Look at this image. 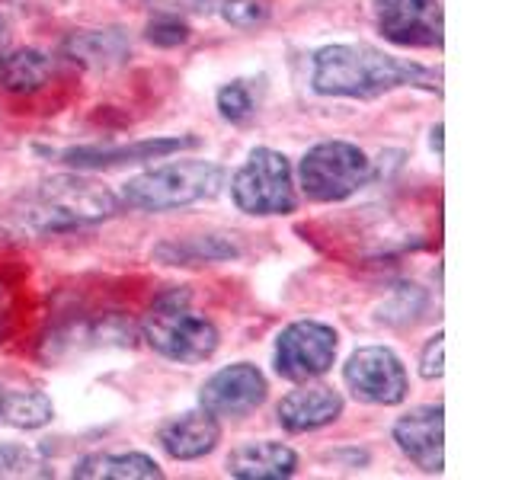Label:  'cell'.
<instances>
[{"label":"cell","mask_w":512,"mask_h":480,"mask_svg":"<svg viewBox=\"0 0 512 480\" xmlns=\"http://www.w3.org/2000/svg\"><path fill=\"white\" fill-rule=\"evenodd\" d=\"M224 186V167L215 160H170L144 170L122 186V202L138 212H170L215 199Z\"/></svg>","instance_id":"277c9868"},{"label":"cell","mask_w":512,"mask_h":480,"mask_svg":"<svg viewBox=\"0 0 512 480\" xmlns=\"http://www.w3.org/2000/svg\"><path fill=\"white\" fill-rule=\"evenodd\" d=\"M442 349H445V333H436L432 340L423 346V356H420V375L426 378V381H436V378H442V372H445V359H442Z\"/></svg>","instance_id":"d4e9b609"},{"label":"cell","mask_w":512,"mask_h":480,"mask_svg":"<svg viewBox=\"0 0 512 480\" xmlns=\"http://www.w3.org/2000/svg\"><path fill=\"white\" fill-rule=\"evenodd\" d=\"M218 439H221L218 416L208 413L205 407L176 413L157 429V442L173 461H199L208 452H215Z\"/></svg>","instance_id":"7c38bea8"},{"label":"cell","mask_w":512,"mask_h":480,"mask_svg":"<svg viewBox=\"0 0 512 480\" xmlns=\"http://www.w3.org/2000/svg\"><path fill=\"white\" fill-rule=\"evenodd\" d=\"M336 349H340V336L333 327L320 320H298L276 340V372L295 384L314 381L333 368Z\"/></svg>","instance_id":"52a82bcc"},{"label":"cell","mask_w":512,"mask_h":480,"mask_svg":"<svg viewBox=\"0 0 512 480\" xmlns=\"http://www.w3.org/2000/svg\"><path fill=\"white\" fill-rule=\"evenodd\" d=\"M311 84L320 96H349L375 100L397 87H420L429 93L442 90V74L416 61L384 55L372 45H327L314 55Z\"/></svg>","instance_id":"7a4b0ae2"},{"label":"cell","mask_w":512,"mask_h":480,"mask_svg":"<svg viewBox=\"0 0 512 480\" xmlns=\"http://www.w3.org/2000/svg\"><path fill=\"white\" fill-rule=\"evenodd\" d=\"M74 477L80 480H160L164 471L144 452H119V455H87L74 464Z\"/></svg>","instance_id":"e0dca14e"},{"label":"cell","mask_w":512,"mask_h":480,"mask_svg":"<svg viewBox=\"0 0 512 480\" xmlns=\"http://www.w3.org/2000/svg\"><path fill=\"white\" fill-rule=\"evenodd\" d=\"M128 52H132V45H128L122 29H84L64 42V55L96 71L116 68L128 58Z\"/></svg>","instance_id":"2e32d148"},{"label":"cell","mask_w":512,"mask_h":480,"mask_svg":"<svg viewBox=\"0 0 512 480\" xmlns=\"http://www.w3.org/2000/svg\"><path fill=\"white\" fill-rule=\"evenodd\" d=\"M141 330L154 352L183 365L212 359L221 343L218 327L192 308L186 288H173V292L160 295L148 308V314H144Z\"/></svg>","instance_id":"3957f363"},{"label":"cell","mask_w":512,"mask_h":480,"mask_svg":"<svg viewBox=\"0 0 512 480\" xmlns=\"http://www.w3.org/2000/svg\"><path fill=\"white\" fill-rule=\"evenodd\" d=\"M221 16L237 29H256L269 20V7L263 0H224Z\"/></svg>","instance_id":"cb8c5ba5"},{"label":"cell","mask_w":512,"mask_h":480,"mask_svg":"<svg viewBox=\"0 0 512 480\" xmlns=\"http://www.w3.org/2000/svg\"><path fill=\"white\" fill-rule=\"evenodd\" d=\"M13 327V292L7 282H0V343L7 340V333Z\"/></svg>","instance_id":"484cf974"},{"label":"cell","mask_w":512,"mask_h":480,"mask_svg":"<svg viewBox=\"0 0 512 480\" xmlns=\"http://www.w3.org/2000/svg\"><path fill=\"white\" fill-rule=\"evenodd\" d=\"M55 64L39 48H16L0 55V87L10 93H36L52 80Z\"/></svg>","instance_id":"ac0fdd59"},{"label":"cell","mask_w":512,"mask_h":480,"mask_svg":"<svg viewBox=\"0 0 512 480\" xmlns=\"http://www.w3.org/2000/svg\"><path fill=\"white\" fill-rule=\"evenodd\" d=\"M0 407H4V388H0Z\"/></svg>","instance_id":"83f0119b"},{"label":"cell","mask_w":512,"mask_h":480,"mask_svg":"<svg viewBox=\"0 0 512 480\" xmlns=\"http://www.w3.org/2000/svg\"><path fill=\"white\" fill-rule=\"evenodd\" d=\"M199 138H148V141H132V144H90V148H71L64 151L61 160L77 170H103V167H122V164H141V160H157L170 157L176 151L196 148Z\"/></svg>","instance_id":"4fadbf2b"},{"label":"cell","mask_w":512,"mask_h":480,"mask_svg":"<svg viewBox=\"0 0 512 480\" xmlns=\"http://www.w3.org/2000/svg\"><path fill=\"white\" fill-rule=\"evenodd\" d=\"M55 407L42 391H7L4 388V407H0V420L16 429H39L52 423Z\"/></svg>","instance_id":"ffe728a7"},{"label":"cell","mask_w":512,"mask_h":480,"mask_svg":"<svg viewBox=\"0 0 512 480\" xmlns=\"http://www.w3.org/2000/svg\"><path fill=\"white\" fill-rule=\"evenodd\" d=\"M298 471V455L282 442H244L228 455V474L237 480H285Z\"/></svg>","instance_id":"9a60e30c"},{"label":"cell","mask_w":512,"mask_h":480,"mask_svg":"<svg viewBox=\"0 0 512 480\" xmlns=\"http://www.w3.org/2000/svg\"><path fill=\"white\" fill-rule=\"evenodd\" d=\"M144 36H148L151 45H160V48H176L189 39V26L180 20V16H170V13H160L148 23L144 29Z\"/></svg>","instance_id":"603a6c76"},{"label":"cell","mask_w":512,"mask_h":480,"mask_svg":"<svg viewBox=\"0 0 512 480\" xmlns=\"http://www.w3.org/2000/svg\"><path fill=\"white\" fill-rule=\"evenodd\" d=\"M218 112H221V119H228L234 125H244L247 119H253L256 96L247 80H231V84H224L218 90Z\"/></svg>","instance_id":"7402d4cb"},{"label":"cell","mask_w":512,"mask_h":480,"mask_svg":"<svg viewBox=\"0 0 512 480\" xmlns=\"http://www.w3.org/2000/svg\"><path fill=\"white\" fill-rule=\"evenodd\" d=\"M340 413H343L340 391L327 388V384H311V381H301V388L288 391L276 410L282 429L288 432H314L320 426L336 423Z\"/></svg>","instance_id":"5bb4252c"},{"label":"cell","mask_w":512,"mask_h":480,"mask_svg":"<svg viewBox=\"0 0 512 480\" xmlns=\"http://www.w3.org/2000/svg\"><path fill=\"white\" fill-rule=\"evenodd\" d=\"M0 477H52V468L26 445H0Z\"/></svg>","instance_id":"44dd1931"},{"label":"cell","mask_w":512,"mask_h":480,"mask_svg":"<svg viewBox=\"0 0 512 480\" xmlns=\"http://www.w3.org/2000/svg\"><path fill=\"white\" fill-rule=\"evenodd\" d=\"M112 215H119V199L109 186L87 176L58 173L16 192L4 208V228L13 237H55Z\"/></svg>","instance_id":"6da1fadb"},{"label":"cell","mask_w":512,"mask_h":480,"mask_svg":"<svg viewBox=\"0 0 512 480\" xmlns=\"http://www.w3.org/2000/svg\"><path fill=\"white\" fill-rule=\"evenodd\" d=\"M0 55H4V42H0Z\"/></svg>","instance_id":"f1b7e54d"},{"label":"cell","mask_w":512,"mask_h":480,"mask_svg":"<svg viewBox=\"0 0 512 480\" xmlns=\"http://www.w3.org/2000/svg\"><path fill=\"white\" fill-rule=\"evenodd\" d=\"M343 378L352 397L362 400V404H375V407L400 404L410 388L404 362L384 346H362L352 352L343 368Z\"/></svg>","instance_id":"ba28073f"},{"label":"cell","mask_w":512,"mask_h":480,"mask_svg":"<svg viewBox=\"0 0 512 480\" xmlns=\"http://www.w3.org/2000/svg\"><path fill=\"white\" fill-rule=\"evenodd\" d=\"M240 253L237 244L215 234H202V237H183V240H164L154 256L164 260L167 266H189V263H215V260H234Z\"/></svg>","instance_id":"d6986e66"},{"label":"cell","mask_w":512,"mask_h":480,"mask_svg":"<svg viewBox=\"0 0 512 480\" xmlns=\"http://www.w3.org/2000/svg\"><path fill=\"white\" fill-rule=\"evenodd\" d=\"M445 410L442 404H426L404 413L394 423V442L416 468L426 474H439L445 468Z\"/></svg>","instance_id":"8fae6325"},{"label":"cell","mask_w":512,"mask_h":480,"mask_svg":"<svg viewBox=\"0 0 512 480\" xmlns=\"http://www.w3.org/2000/svg\"><path fill=\"white\" fill-rule=\"evenodd\" d=\"M378 32L394 45L439 48L442 4L439 0H375Z\"/></svg>","instance_id":"9c48e42d"},{"label":"cell","mask_w":512,"mask_h":480,"mask_svg":"<svg viewBox=\"0 0 512 480\" xmlns=\"http://www.w3.org/2000/svg\"><path fill=\"white\" fill-rule=\"evenodd\" d=\"M432 148H436V151L442 154V125L432 128Z\"/></svg>","instance_id":"4316f807"},{"label":"cell","mask_w":512,"mask_h":480,"mask_svg":"<svg viewBox=\"0 0 512 480\" xmlns=\"http://www.w3.org/2000/svg\"><path fill=\"white\" fill-rule=\"evenodd\" d=\"M266 394L269 384L260 368L250 362H234L202 384L199 404L215 416H247L263 407Z\"/></svg>","instance_id":"30bf717a"},{"label":"cell","mask_w":512,"mask_h":480,"mask_svg":"<svg viewBox=\"0 0 512 480\" xmlns=\"http://www.w3.org/2000/svg\"><path fill=\"white\" fill-rule=\"evenodd\" d=\"M372 180V160L349 141H320L301 157L298 183L311 202H343Z\"/></svg>","instance_id":"5b68a950"},{"label":"cell","mask_w":512,"mask_h":480,"mask_svg":"<svg viewBox=\"0 0 512 480\" xmlns=\"http://www.w3.org/2000/svg\"><path fill=\"white\" fill-rule=\"evenodd\" d=\"M231 199L247 215H292L298 208L288 157L272 148H253L231 180Z\"/></svg>","instance_id":"8992f818"}]
</instances>
